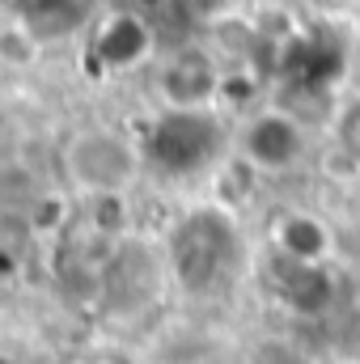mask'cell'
<instances>
[{
	"label": "cell",
	"instance_id": "8",
	"mask_svg": "<svg viewBox=\"0 0 360 364\" xmlns=\"http://www.w3.org/2000/svg\"><path fill=\"white\" fill-rule=\"evenodd\" d=\"M47 55V34L26 17V13H13V17H0V68L9 73H30L38 68Z\"/></svg>",
	"mask_w": 360,
	"mask_h": 364
},
{
	"label": "cell",
	"instance_id": "1",
	"mask_svg": "<svg viewBox=\"0 0 360 364\" xmlns=\"http://www.w3.org/2000/svg\"><path fill=\"white\" fill-rule=\"evenodd\" d=\"M166 267L174 288L186 296H216L246 272V237L238 208L225 199H199L182 208L166 229Z\"/></svg>",
	"mask_w": 360,
	"mask_h": 364
},
{
	"label": "cell",
	"instance_id": "2",
	"mask_svg": "<svg viewBox=\"0 0 360 364\" xmlns=\"http://www.w3.org/2000/svg\"><path fill=\"white\" fill-rule=\"evenodd\" d=\"M144 174L186 186L216 178L233 157V114L229 110H153L140 132Z\"/></svg>",
	"mask_w": 360,
	"mask_h": 364
},
{
	"label": "cell",
	"instance_id": "4",
	"mask_svg": "<svg viewBox=\"0 0 360 364\" xmlns=\"http://www.w3.org/2000/svg\"><path fill=\"white\" fill-rule=\"evenodd\" d=\"M64 174L77 195H132V186L144 178V153L140 136H127L119 127H81L64 144Z\"/></svg>",
	"mask_w": 360,
	"mask_h": 364
},
{
	"label": "cell",
	"instance_id": "6",
	"mask_svg": "<svg viewBox=\"0 0 360 364\" xmlns=\"http://www.w3.org/2000/svg\"><path fill=\"white\" fill-rule=\"evenodd\" d=\"M85 55H90L93 73H102V77L149 73L153 60L162 55L153 13H144L136 4H110V9L93 13L85 26Z\"/></svg>",
	"mask_w": 360,
	"mask_h": 364
},
{
	"label": "cell",
	"instance_id": "10",
	"mask_svg": "<svg viewBox=\"0 0 360 364\" xmlns=\"http://www.w3.org/2000/svg\"><path fill=\"white\" fill-rule=\"evenodd\" d=\"M182 9H191V17L203 26V21H216V17H225V13L246 9V0H182Z\"/></svg>",
	"mask_w": 360,
	"mask_h": 364
},
{
	"label": "cell",
	"instance_id": "3",
	"mask_svg": "<svg viewBox=\"0 0 360 364\" xmlns=\"http://www.w3.org/2000/svg\"><path fill=\"white\" fill-rule=\"evenodd\" d=\"M318 149L314 123L292 110L288 102L263 97L233 114V157L255 174L259 182H275L297 174Z\"/></svg>",
	"mask_w": 360,
	"mask_h": 364
},
{
	"label": "cell",
	"instance_id": "7",
	"mask_svg": "<svg viewBox=\"0 0 360 364\" xmlns=\"http://www.w3.org/2000/svg\"><path fill=\"white\" fill-rule=\"evenodd\" d=\"M271 255L288 259V263L331 267V259H335V229L309 208H288L271 225Z\"/></svg>",
	"mask_w": 360,
	"mask_h": 364
},
{
	"label": "cell",
	"instance_id": "9",
	"mask_svg": "<svg viewBox=\"0 0 360 364\" xmlns=\"http://www.w3.org/2000/svg\"><path fill=\"white\" fill-rule=\"evenodd\" d=\"M327 136H331L335 153L348 157L360 170V93L344 97V102L335 106V114H331V123H327Z\"/></svg>",
	"mask_w": 360,
	"mask_h": 364
},
{
	"label": "cell",
	"instance_id": "11",
	"mask_svg": "<svg viewBox=\"0 0 360 364\" xmlns=\"http://www.w3.org/2000/svg\"><path fill=\"white\" fill-rule=\"evenodd\" d=\"M356 314H360V288H356Z\"/></svg>",
	"mask_w": 360,
	"mask_h": 364
},
{
	"label": "cell",
	"instance_id": "5",
	"mask_svg": "<svg viewBox=\"0 0 360 364\" xmlns=\"http://www.w3.org/2000/svg\"><path fill=\"white\" fill-rule=\"evenodd\" d=\"M149 90L157 110H225L229 68L212 55L203 38L179 43L153 60Z\"/></svg>",
	"mask_w": 360,
	"mask_h": 364
}]
</instances>
